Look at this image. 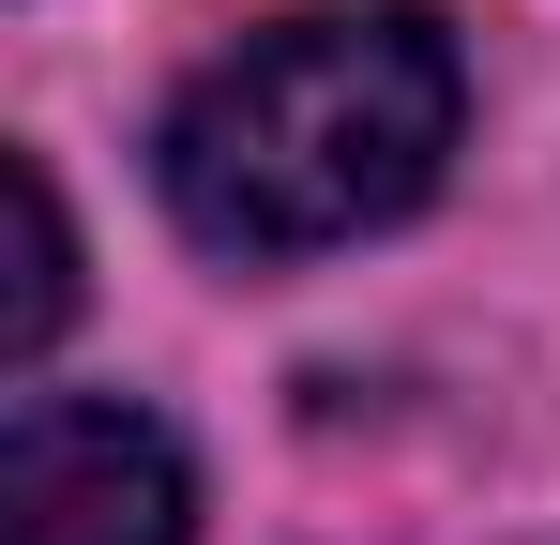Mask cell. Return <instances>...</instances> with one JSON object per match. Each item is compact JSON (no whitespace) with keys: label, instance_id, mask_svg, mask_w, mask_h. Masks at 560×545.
I'll return each instance as SVG.
<instances>
[{"label":"cell","instance_id":"3957f363","mask_svg":"<svg viewBox=\"0 0 560 545\" xmlns=\"http://www.w3.org/2000/svg\"><path fill=\"white\" fill-rule=\"evenodd\" d=\"M0 197H15V303H0V363H46V334L77 318V228H61L46 152H15V167H0Z\"/></svg>","mask_w":560,"mask_h":545},{"label":"cell","instance_id":"7a4b0ae2","mask_svg":"<svg viewBox=\"0 0 560 545\" xmlns=\"http://www.w3.org/2000/svg\"><path fill=\"white\" fill-rule=\"evenodd\" d=\"M197 469L137 394H15L0 425V545H183Z\"/></svg>","mask_w":560,"mask_h":545},{"label":"cell","instance_id":"6da1fadb","mask_svg":"<svg viewBox=\"0 0 560 545\" xmlns=\"http://www.w3.org/2000/svg\"><path fill=\"white\" fill-rule=\"evenodd\" d=\"M455 121L469 77L424 0H303L183 77L152 121V197L197 258H334L440 197Z\"/></svg>","mask_w":560,"mask_h":545}]
</instances>
